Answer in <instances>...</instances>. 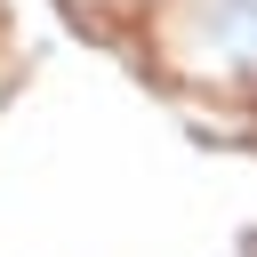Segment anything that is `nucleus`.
Returning a JSON list of instances; mask_svg holds the SVG:
<instances>
[{
    "label": "nucleus",
    "instance_id": "obj_1",
    "mask_svg": "<svg viewBox=\"0 0 257 257\" xmlns=\"http://www.w3.org/2000/svg\"><path fill=\"white\" fill-rule=\"evenodd\" d=\"M209 64H257V0H201Z\"/></svg>",
    "mask_w": 257,
    "mask_h": 257
}]
</instances>
